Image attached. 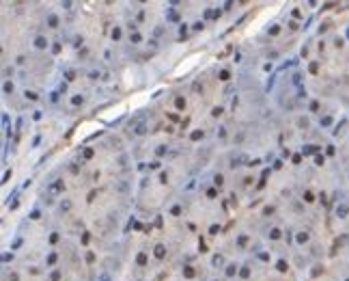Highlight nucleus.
<instances>
[{"instance_id":"nucleus-1","label":"nucleus","mask_w":349,"mask_h":281,"mask_svg":"<svg viewBox=\"0 0 349 281\" xmlns=\"http://www.w3.org/2000/svg\"><path fill=\"white\" fill-rule=\"evenodd\" d=\"M35 45H37V48H45V45H48V41H45L43 37H37V41H35Z\"/></svg>"},{"instance_id":"nucleus-2","label":"nucleus","mask_w":349,"mask_h":281,"mask_svg":"<svg viewBox=\"0 0 349 281\" xmlns=\"http://www.w3.org/2000/svg\"><path fill=\"white\" fill-rule=\"evenodd\" d=\"M145 130H147V125H145V123H140L138 128H136V134H145Z\"/></svg>"}]
</instances>
